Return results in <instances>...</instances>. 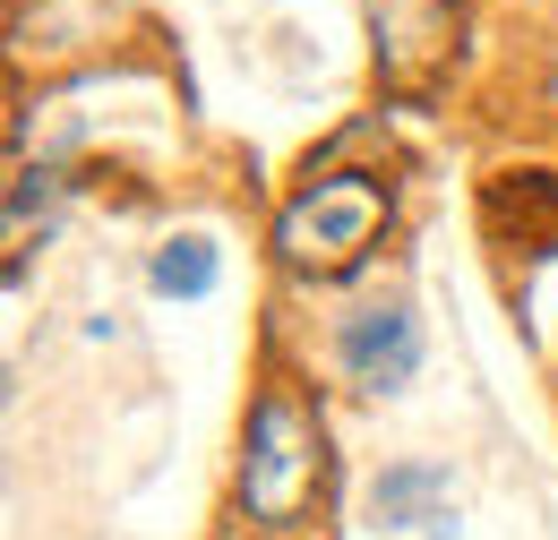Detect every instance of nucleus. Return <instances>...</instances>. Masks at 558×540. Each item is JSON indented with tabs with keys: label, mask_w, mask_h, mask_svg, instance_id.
<instances>
[{
	"label": "nucleus",
	"mask_w": 558,
	"mask_h": 540,
	"mask_svg": "<svg viewBox=\"0 0 558 540\" xmlns=\"http://www.w3.org/2000/svg\"><path fill=\"white\" fill-rule=\"evenodd\" d=\"M387 232V181L369 172H327L276 214V258L292 274H352Z\"/></svg>",
	"instance_id": "1"
},
{
	"label": "nucleus",
	"mask_w": 558,
	"mask_h": 540,
	"mask_svg": "<svg viewBox=\"0 0 558 540\" xmlns=\"http://www.w3.org/2000/svg\"><path fill=\"white\" fill-rule=\"evenodd\" d=\"M327 480V438L318 412L292 395H258L250 438H241V515L250 524H292Z\"/></svg>",
	"instance_id": "2"
},
{
	"label": "nucleus",
	"mask_w": 558,
	"mask_h": 540,
	"mask_svg": "<svg viewBox=\"0 0 558 540\" xmlns=\"http://www.w3.org/2000/svg\"><path fill=\"white\" fill-rule=\"evenodd\" d=\"M344 369L352 386H369V395H396L404 378L421 369V327L404 300H387V309H361L344 327Z\"/></svg>",
	"instance_id": "3"
},
{
	"label": "nucleus",
	"mask_w": 558,
	"mask_h": 540,
	"mask_svg": "<svg viewBox=\"0 0 558 540\" xmlns=\"http://www.w3.org/2000/svg\"><path fill=\"white\" fill-rule=\"evenodd\" d=\"M378 52L396 86H421V61L447 52V0H378Z\"/></svg>",
	"instance_id": "4"
},
{
	"label": "nucleus",
	"mask_w": 558,
	"mask_h": 540,
	"mask_svg": "<svg viewBox=\"0 0 558 540\" xmlns=\"http://www.w3.org/2000/svg\"><path fill=\"white\" fill-rule=\"evenodd\" d=\"M378 524H396V532H456L447 472H438V464H396V472H378Z\"/></svg>",
	"instance_id": "5"
},
{
	"label": "nucleus",
	"mask_w": 558,
	"mask_h": 540,
	"mask_svg": "<svg viewBox=\"0 0 558 540\" xmlns=\"http://www.w3.org/2000/svg\"><path fill=\"white\" fill-rule=\"evenodd\" d=\"M155 292H172V300L215 292V241H207V232H181V241L155 249Z\"/></svg>",
	"instance_id": "6"
},
{
	"label": "nucleus",
	"mask_w": 558,
	"mask_h": 540,
	"mask_svg": "<svg viewBox=\"0 0 558 540\" xmlns=\"http://www.w3.org/2000/svg\"><path fill=\"white\" fill-rule=\"evenodd\" d=\"M52 198H61V181H52V172H17V181H9V232H26V214L44 223Z\"/></svg>",
	"instance_id": "7"
}]
</instances>
